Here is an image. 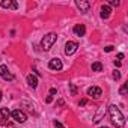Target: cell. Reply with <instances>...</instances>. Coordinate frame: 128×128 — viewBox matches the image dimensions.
<instances>
[{
	"mask_svg": "<svg viewBox=\"0 0 128 128\" xmlns=\"http://www.w3.org/2000/svg\"><path fill=\"white\" fill-rule=\"evenodd\" d=\"M77 8L80 9V12H83V14H86V12L89 11V8H90V5H89V2H83V0H78V2H77Z\"/></svg>",
	"mask_w": 128,
	"mask_h": 128,
	"instance_id": "obj_9",
	"label": "cell"
},
{
	"mask_svg": "<svg viewBox=\"0 0 128 128\" xmlns=\"http://www.w3.org/2000/svg\"><path fill=\"white\" fill-rule=\"evenodd\" d=\"M74 33H76L77 36H84V33H86L84 24H76V26H74Z\"/></svg>",
	"mask_w": 128,
	"mask_h": 128,
	"instance_id": "obj_10",
	"label": "cell"
},
{
	"mask_svg": "<svg viewBox=\"0 0 128 128\" xmlns=\"http://www.w3.org/2000/svg\"><path fill=\"white\" fill-rule=\"evenodd\" d=\"M88 95L89 96H94V98H100L102 95V90L100 88H96V86H92V88L88 89Z\"/></svg>",
	"mask_w": 128,
	"mask_h": 128,
	"instance_id": "obj_7",
	"label": "cell"
},
{
	"mask_svg": "<svg viewBox=\"0 0 128 128\" xmlns=\"http://www.w3.org/2000/svg\"><path fill=\"white\" fill-rule=\"evenodd\" d=\"M56 94H57L56 89H51V90H50V96H53V95H56Z\"/></svg>",
	"mask_w": 128,
	"mask_h": 128,
	"instance_id": "obj_21",
	"label": "cell"
},
{
	"mask_svg": "<svg viewBox=\"0 0 128 128\" xmlns=\"http://www.w3.org/2000/svg\"><path fill=\"white\" fill-rule=\"evenodd\" d=\"M54 128H63V125H62L59 120H56V122H54Z\"/></svg>",
	"mask_w": 128,
	"mask_h": 128,
	"instance_id": "obj_19",
	"label": "cell"
},
{
	"mask_svg": "<svg viewBox=\"0 0 128 128\" xmlns=\"http://www.w3.org/2000/svg\"><path fill=\"white\" fill-rule=\"evenodd\" d=\"M27 83H29L32 88H36V86H38V80H36V77H35V76H32V74H29V76H27Z\"/></svg>",
	"mask_w": 128,
	"mask_h": 128,
	"instance_id": "obj_13",
	"label": "cell"
},
{
	"mask_svg": "<svg viewBox=\"0 0 128 128\" xmlns=\"http://www.w3.org/2000/svg\"><path fill=\"white\" fill-rule=\"evenodd\" d=\"M110 14H112L110 6H108V5H102V8H101V17H102V18H108Z\"/></svg>",
	"mask_w": 128,
	"mask_h": 128,
	"instance_id": "obj_12",
	"label": "cell"
},
{
	"mask_svg": "<svg viewBox=\"0 0 128 128\" xmlns=\"http://www.w3.org/2000/svg\"><path fill=\"white\" fill-rule=\"evenodd\" d=\"M100 128H107V126H100Z\"/></svg>",
	"mask_w": 128,
	"mask_h": 128,
	"instance_id": "obj_24",
	"label": "cell"
},
{
	"mask_svg": "<svg viewBox=\"0 0 128 128\" xmlns=\"http://www.w3.org/2000/svg\"><path fill=\"white\" fill-rule=\"evenodd\" d=\"M92 71H96V72L102 71V65H101L100 62H95V63H92Z\"/></svg>",
	"mask_w": 128,
	"mask_h": 128,
	"instance_id": "obj_14",
	"label": "cell"
},
{
	"mask_svg": "<svg viewBox=\"0 0 128 128\" xmlns=\"http://www.w3.org/2000/svg\"><path fill=\"white\" fill-rule=\"evenodd\" d=\"M108 113H110V118H112V122L116 128H122L125 125V118L124 114L120 113V110L116 107V106H110L108 108Z\"/></svg>",
	"mask_w": 128,
	"mask_h": 128,
	"instance_id": "obj_1",
	"label": "cell"
},
{
	"mask_svg": "<svg viewBox=\"0 0 128 128\" xmlns=\"http://www.w3.org/2000/svg\"><path fill=\"white\" fill-rule=\"evenodd\" d=\"M113 78L114 80H119L120 78V72L119 71H113Z\"/></svg>",
	"mask_w": 128,
	"mask_h": 128,
	"instance_id": "obj_17",
	"label": "cell"
},
{
	"mask_svg": "<svg viewBox=\"0 0 128 128\" xmlns=\"http://www.w3.org/2000/svg\"><path fill=\"white\" fill-rule=\"evenodd\" d=\"M45 101H47V102H51V101H53V96H47V100H45Z\"/></svg>",
	"mask_w": 128,
	"mask_h": 128,
	"instance_id": "obj_22",
	"label": "cell"
},
{
	"mask_svg": "<svg viewBox=\"0 0 128 128\" xmlns=\"http://www.w3.org/2000/svg\"><path fill=\"white\" fill-rule=\"evenodd\" d=\"M9 114H11V113H9L8 108H0V124L5 125V126H6V125L9 126V125H11V122L8 120V119H9Z\"/></svg>",
	"mask_w": 128,
	"mask_h": 128,
	"instance_id": "obj_3",
	"label": "cell"
},
{
	"mask_svg": "<svg viewBox=\"0 0 128 128\" xmlns=\"http://www.w3.org/2000/svg\"><path fill=\"white\" fill-rule=\"evenodd\" d=\"M110 5H112V6H119L120 3L118 2V0H110Z\"/></svg>",
	"mask_w": 128,
	"mask_h": 128,
	"instance_id": "obj_18",
	"label": "cell"
},
{
	"mask_svg": "<svg viewBox=\"0 0 128 128\" xmlns=\"http://www.w3.org/2000/svg\"><path fill=\"white\" fill-rule=\"evenodd\" d=\"M11 116H12L17 122H20V124H24V122H26V119H27V118H26V114H24L21 110H18V108H17V110H12V112H11Z\"/></svg>",
	"mask_w": 128,
	"mask_h": 128,
	"instance_id": "obj_5",
	"label": "cell"
},
{
	"mask_svg": "<svg viewBox=\"0 0 128 128\" xmlns=\"http://www.w3.org/2000/svg\"><path fill=\"white\" fill-rule=\"evenodd\" d=\"M0 76H2L5 80H14V76L9 74V71H8V68L5 65H0Z\"/></svg>",
	"mask_w": 128,
	"mask_h": 128,
	"instance_id": "obj_8",
	"label": "cell"
},
{
	"mask_svg": "<svg viewBox=\"0 0 128 128\" xmlns=\"http://www.w3.org/2000/svg\"><path fill=\"white\" fill-rule=\"evenodd\" d=\"M70 88H71V95H72V96H76V95H77V88H76V84H72V83H71V84H70Z\"/></svg>",
	"mask_w": 128,
	"mask_h": 128,
	"instance_id": "obj_16",
	"label": "cell"
},
{
	"mask_svg": "<svg viewBox=\"0 0 128 128\" xmlns=\"http://www.w3.org/2000/svg\"><path fill=\"white\" fill-rule=\"evenodd\" d=\"M2 6H3L5 9H18V3L11 2V0H3V2H2Z\"/></svg>",
	"mask_w": 128,
	"mask_h": 128,
	"instance_id": "obj_11",
	"label": "cell"
},
{
	"mask_svg": "<svg viewBox=\"0 0 128 128\" xmlns=\"http://www.w3.org/2000/svg\"><path fill=\"white\" fill-rule=\"evenodd\" d=\"M0 101H2V92H0Z\"/></svg>",
	"mask_w": 128,
	"mask_h": 128,
	"instance_id": "obj_23",
	"label": "cell"
},
{
	"mask_svg": "<svg viewBox=\"0 0 128 128\" xmlns=\"http://www.w3.org/2000/svg\"><path fill=\"white\" fill-rule=\"evenodd\" d=\"M112 50H113V47H112V45H108V47H106V48H104V51H107V53H108V51H112Z\"/></svg>",
	"mask_w": 128,
	"mask_h": 128,
	"instance_id": "obj_20",
	"label": "cell"
},
{
	"mask_svg": "<svg viewBox=\"0 0 128 128\" xmlns=\"http://www.w3.org/2000/svg\"><path fill=\"white\" fill-rule=\"evenodd\" d=\"M126 92H128V83H125L122 88H120V90H119V94L120 95H126Z\"/></svg>",
	"mask_w": 128,
	"mask_h": 128,
	"instance_id": "obj_15",
	"label": "cell"
},
{
	"mask_svg": "<svg viewBox=\"0 0 128 128\" xmlns=\"http://www.w3.org/2000/svg\"><path fill=\"white\" fill-rule=\"evenodd\" d=\"M77 48H78V44H77V42H74V41H68V42L65 44V54H66V56L74 54V53L77 51Z\"/></svg>",
	"mask_w": 128,
	"mask_h": 128,
	"instance_id": "obj_4",
	"label": "cell"
},
{
	"mask_svg": "<svg viewBox=\"0 0 128 128\" xmlns=\"http://www.w3.org/2000/svg\"><path fill=\"white\" fill-rule=\"evenodd\" d=\"M48 68L53 70V71H60V70L63 68V65H62L60 59H51V60L48 62Z\"/></svg>",
	"mask_w": 128,
	"mask_h": 128,
	"instance_id": "obj_6",
	"label": "cell"
},
{
	"mask_svg": "<svg viewBox=\"0 0 128 128\" xmlns=\"http://www.w3.org/2000/svg\"><path fill=\"white\" fill-rule=\"evenodd\" d=\"M56 39H57L56 33H48V35H45V36L42 38V41H41L42 48H44L45 51H47V50H50V48L53 47V44L56 42Z\"/></svg>",
	"mask_w": 128,
	"mask_h": 128,
	"instance_id": "obj_2",
	"label": "cell"
}]
</instances>
